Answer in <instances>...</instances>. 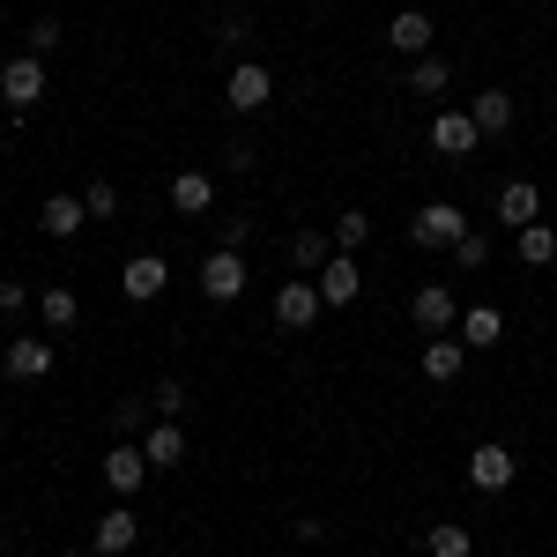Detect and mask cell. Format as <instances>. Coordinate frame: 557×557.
I'll use <instances>...</instances> for the list:
<instances>
[{
    "label": "cell",
    "instance_id": "1",
    "mask_svg": "<svg viewBox=\"0 0 557 557\" xmlns=\"http://www.w3.org/2000/svg\"><path fill=\"white\" fill-rule=\"evenodd\" d=\"M469 238V215L454 209V201H424V209L409 215V246H424V253H454Z\"/></svg>",
    "mask_w": 557,
    "mask_h": 557
},
{
    "label": "cell",
    "instance_id": "2",
    "mask_svg": "<svg viewBox=\"0 0 557 557\" xmlns=\"http://www.w3.org/2000/svg\"><path fill=\"white\" fill-rule=\"evenodd\" d=\"M223 104H231V112H246V120L268 112V104H275V75H268L260 60H238V67L223 75Z\"/></svg>",
    "mask_w": 557,
    "mask_h": 557
},
{
    "label": "cell",
    "instance_id": "3",
    "mask_svg": "<svg viewBox=\"0 0 557 557\" xmlns=\"http://www.w3.org/2000/svg\"><path fill=\"white\" fill-rule=\"evenodd\" d=\"M246 283H253V275H246V253H223V246H215V253L201 260V298L209 305H238Z\"/></svg>",
    "mask_w": 557,
    "mask_h": 557
},
{
    "label": "cell",
    "instance_id": "4",
    "mask_svg": "<svg viewBox=\"0 0 557 557\" xmlns=\"http://www.w3.org/2000/svg\"><path fill=\"white\" fill-rule=\"evenodd\" d=\"M409 320H417L424 335H454V327H461V298H454L446 283H417V298H409Z\"/></svg>",
    "mask_w": 557,
    "mask_h": 557
},
{
    "label": "cell",
    "instance_id": "5",
    "mask_svg": "<svg viewBox=\"0 0 557 557\" xmlns=\"http://www.w3.org/2000/svg\"><path fill=\"white\" fill-rule=\"evenodd\" d=\"M320 312H327V298H320V283H312V275H298V283H283V290H275V327H290V335H305Z\"/></svg>",
    "mask_w": 557,
    "mask_h": 557
},
{
    "label": "cell",
    "instance_id": "6",
    "mask_svg": "<svg viewBox=\"0 0 557 557\" xmlns=\"http://www.w3.org/2000/svg\"><path fill=\"white\" fill-rule=\"evenodd\" d=\"M417 372H424L431 386H454L461 372H469V343H461V335H424V349H417Z\"/></svg>",
    "mask_w": 557,
    "mask_h": 557
},
{
    "label": "cell",
    "instance_id": "7",
    "mask_svg": "<svg viewBox=\"0 0 557 557\" xmlns=\"http://www.w3.org/2000/svg\"><path fill=\"white\" fill-rule=\"evenodd\" d=\"M475 141H483V134H475L469 112H454V104H438V112H431V149H438V157L469 164V157H475Z\"/></svg>",
    "mask_w": 557,
    "mask_h": 557
},
{
    "label": "cell",
    "instance_id": "8",
    "mask_svg": "<svg viewBox=\"0 0 557 557\" xmlns=\"http://www.w3.org/2000/svg\"><path fill=\"white\" fill-rule=\"evenodd\" d=\"M45 97V60L38 52H15L8 67H0V104H15V112H30Z\"/></svg>",
    "mask_w": 557,
    "mask_h": 557
},
{
    "label": "cell",
    "instance_id": "9",
    "mask_svg": "<svg viewBox=\"0 0 557 557\" xmlns=\"http://www.w3.org/2000/svg\"><path fill=\"white\" fill-rule=\"evenodd\" d=\"M120 290H127L134 305H157L164 290H172V260L164 253H134L127 268H120Z\"/></svg>",
    "mask_w": 557,
    "mask_h": 557
},
{
    "label": "cell",
    "instance_id": "10",
    "mask_svg": "<svg viewBox=\"0 0 557 557\" xmlns=\"http://www.w3.org/2000/svg\"><path fill=\"white\" fill-rule=\"evenodd\" d=\"M52 364H60V349H52V343H38V335H15V343L0 349V372H8V380H15V386L45 380Z\"/></svg>",
    "mask_w": 557,
    "mask_h": 557
},
{
    "label": "cell",
    "instance_id": "11",
    "mask_svg": "<svg viewBox=\"0 0 557 557\" xmlns=\"http://www.w3.org/2000/svg\"><path fill=\"white\" fill-rule=\"evenodd\" d=\"M134 543H141V513H134V506L97 513V528H89V550H97V557H127Z\"/></svg>",
    "mask_w": 557,
    "mask_h": 557
},
{
    "label": "cell",
    "instance_id": "12",
    "mask_svg": "<svg viewBox=\"0 0 557 557\" xmlns=\"http://www.w3.org/2000/svg\"><path fill=\"white\" fill-rule=\"evenodd\" d=\"M513 475H520V461H513V446H498V438H483V446L469 454L475 491H513Z\"/></svg>",
    "mask_w": 557,
    "mask_h": 557
},
{
    "label": "cell",
    "instance_id": "13",
    "mask_svg": "<svg viewBox=\"0 0 557 557\" xmlns=\"http://www.w3.org/2000/svg\"><path fill=\"white\" fill-rule=\"evenodd\" d=\"M386 45H394V52H401V60H424L431 45H438V23H431L424 8H401V15H394V23H386Z\"/></svg>",
    "mask_w": 557,
    "mask_h": 557
},
{
    "label": "cell",
    "instance_id": "14",
    "mask_svg": "<svg viewBox=\"0 0 557 557\" xmlns=\"http://www.w3.org/2000/svg\"><path fill=\"white\" fill-rule=\"evenodd\" d=\"M312 283H320V298H327V305H357V298H364V268H357V253H335Z\"/></svg>",
    "mask_w": 557,
    "mask_h": 557
},
{
    "label": "cell",
    "instance_id": "15",
    "mask_svg": "<svg viewBox=\"0 0 557 557\" xmlns=\"http://www.w3.org/2000/svg\"><path fill=\"white\" fill-rule=\"evenodd\" d=\"M141 475H149V454H141L134 438H120V446L104 454V491H120V498H134V491H141Z\"/></svg>",
    "mask_w": 557,
    "mask_h": 557
},
{
    "label": "cell",
    "instance_id": "16",
    "mask_svg": "<svg viewBox=\"0 0 557 557\" xmlns=\"http://www.w3.org/2000/svg\"><path fill=\"white\" fill-rule=\"evenodd\" d=\"M83 223H89L83 194H45V209H38V231H45V238H83Z\"/></svg>",
    "mask_w": 557,
    "mask_h": 557
},
{
    "label": "cell",
    "instance_id": "17",
    "mask_svg": "<svg viewBox=\"0 0 557 557\" xmlns=\"http://www.w3.org/2000/svg\"><path fill=\"white\" fill-rule=\"evenodd\" d=\"M38 320H45V335H75V320H83V298H75L67 283H45V290H38Z\"/></svg>",
    "mask_w": 557,
    "mask_h": 557
},
{
    "label": "cell",
    "instance_id": "18",
    "mask_svg": "<svg viewBox=\"0 0 557 557\" xmlns=\"http://www.w3.org/2000/svg\"><path fill=\"white\" fill-rule=\"evenodd\" d=\"M327 260H335V231H320V223L290 231V268H298V275H320Z\"/></svg>",
    "mask_w": 557,
    "mask_h": 557
},
{
    "label": "cell",
    "instance_id": "19",
    "mask_svg": "<svg viewBox=\"0 0 557 557\" xmlns=\"http://www.w3.org/2000/svg\"><path fill=\"white\" fill-rule=\"evenodd\" d=\"M454 335H461L469 349H498V343H506V312H498V305H469Z\"/></svg>",
    "mask_w": 557,
    "mask_h": 557
},
{
    "label": "cell",
    "instance_id": "20",
    "mask_svg": "<svg viewBox=\"0 0 557 557\" xmlns=\"http://www.w3.org/2000/svg\"><path fill=\"white\" fill-rule=\"evenodd\" d=\"M498 223H543V194H535V186H528V178H506V186H498Z\"/></svg>",
    "mask_w": 557,
    "mask_h": 557
},
{
    "label": "cell",
    "instance_id": "21",
    "mask_svg": "<svg viewBox=\"0 0 557 557\" xmlns=\"http://www.w3.org/2000/svg\"><path fill=\"white\" fill-rule=\"evenodd\" d=\"M141 454H149V469H178V461H186V431H178L172 417L149 424V431H141Z\"/></svg>",
    "mask_w": 557,
    "mask_h": 557
},
{
    "label": "cell",
    "instance_id": "22",
    "mask_svg": "<svg viewBox=\"0 0 557 557\" xmlns=\"http://www.w3.org/2000/svg\"><path fill=\"white\" fill-rule=\"evenodd\" d=\"M172 209L178 215H209L215 209V178L209 172H178L172 178Z\"/></svg>",
    "mask_w": 557,
    "mask_h": 557
},
{
    "label": "cell",
    "instance_id": "23",
    "mask_svg": "<svg viewBox=\"0 0 557 557\" xmlns=\"http://www.w3.org/2000/svg\"><path fill=\"white\" fill-rule=\"evenodd\" d=\"M409 89H417V97H446V89H454V60H446V52L409 60Z\"/></svg>",
    "mask_w": 557,
    "mask_h": 557
},
{
    "label": "cell",
    "instance_id": "24",
    "mask_svg": "<svg viewBox=\"0 0 557 557\" xmlns=\"http://www.w3.org/2000/svg\"><path fill=\"white\" fill-rule=\"evenodd\" d=\"M513 253L528 260V268H550V260H557V223H520V231H513Z\"/></svg>",
    "mask_w": 557,
    "mask_h": 557
},
{
    "label": "cell",
    "instance_id": "25",
    "mask_svg": "<svg viewBox=\"0 0 557 557\" xmlns=\"http://www.w3.org/2000/svg\"><path fill=\"white\" fill-rule=\"evenodd\" d=\"M469 120H475L483 141H491V134H506V127H513V97H506V89H483V97L469 104Z\"/></svg>",
    "mask_w": 557,
    "mask_h": 557
},
{
    "label": "cell",
    "instance_id": "26",
    "mask_svg": "<svg viewBox=\"0 0 557 557\" xmlns=\"http://www.w3.org/2000/svg\"><path fill=\"white\" fill-rule=\"evenodd\" d=\"M424 550H431V557H475V535L461 528V520H431Z\"/></svg>",
    "mask_w": 557,
    "mask_h": 557
},
{
    "label": "cell",
    "instance_id": "27",
    "mask_svg": "<svg viewBox=\"0 0 557 557\" xmlns=\"http://www.w3.org/2000/svg\"><path fill=\"white\" fill-rule=\"evenodd\" d=\"M327 231H335V253H364V246H372V215L364 209H343Z\"/></svg>",
    "mask_w": 557,
    "mask_h": 557
},
{
    "label": "cell",
    "instance_id": "28",
    "mask_svg": "<svg viewBox=\"0 0 557 557\" xmlns=\"http://www.w3.org/2000/svg\"><path fill=\"white\" fill-rule=\"evenodd\" d=\"M149 417H157V409H149V394H127V401H112V431H120V438H134V431L149 424Z\"/></svg>",
    "mask_w": 557,
    "mask_h": 557
},
{
    "label": "cell",
    "instance_id": "29",
    "mask_svg": "<svg viewBox=\"0 0 557 557\" xmlns=\"http://www.w3.org/2000/svg\"><path fill=\"white\" fill-rule=\"evenodd\" d=\"M454 268H461V275H483V268H491V238H483L475 223H469V238L454 246Z\"/></svg>",
    "mask_w": 557,
    "mask_h": 557
},
{
    "label": "cell",
    "instance_id": "30",
    "mask_svg": "<svg viewBox=\"0 0 557 557\" xmlns=\"http://www.w3.org/2000/svg\"><path fill=\"white\" fill-rule=\"evenodd\" d=\"M149 409L178 424V417H186V380H157V386H149Z\"/></svg>",
    "mask_w": 557,
    "mask_h": 557
},
{
    "label": "cell",
    "instance_id": "31",
    "mask_svg": "<svg viewBox=\"0 0 557 557\" xmlns=\"http://www.w3.org/2000/svg\"><path fill=\"white\" fill-rule=\"evenodd\" d=\"M83 209L97 215V223H104V215H120V186H112V178H89V186H83Z\"/></svg>",
    "mask_w": 557,
    "mask_h": 557
},
{
    "label": "cell",
    "instance_id": "32",
    "mask_svg": "<svg viewBox=\"0 0 557 557\" xmlns=\"http://www.w3.org/2000/svg\"><path fill=\"white\" fill-rule=\"evenodd\" d=\"M246 238H253V215H223V223H215V246H223V253H246Z\"/></svg>",
    "mask_w": 557,
    "mask_h": 557
},
{
    "label": "cell",
    "instance_id": "33",
    "mask_svg": "<svg viewBox=\"0 0 557 557\" xmlns=\"http://www.w3.org/2000/svg\"><path fill=\"white\" fill-rule=\"evenodd\" d=\"M52 45H60V23H52V15H38V23H30V45H23V52H52Z\"/></svg>",
    "mask_w": 557,
    "mask_h": 557
},
{
    "label": "cell",
    "instance_id": "34",
    "mask_svg": "<svg viewBox=\"0 0 557 557\" xmlns=\"http://www.w3.org/2000/svg\"><path fill=\"white\" fill-rule=\"evenodd\" d=\"M223 164H231V172H253V164H260L253 141H231V149H223Z\"/></svg>",
    "mask_w": 557,
    "mask_h": 557
},
{
    "label": "cell",
    "instance_id": "35",
    "mask_svg": "<svg viewBox=\"0 0 557 557\" xmlns=\"http://www.w3.org/2000/svg\"><path fill=\"white\" fill-rule=\"evenodd\" d=\"M215 38H223V45H246V38H253V23H246V15H223V30H215Z\"/></svg>",
    "mask_w": 557,
    "mask_h": 557
},
{
    "label": "cell",
    "instance_id": "36",
    "mask_svg": "<svg viewBox=\"0 0 557 557\" xmlns=\"http://www.w3.org/2000/svg\"><path fill=\"white\" fill-rule=\"evenodd\" d=\"M23 312V283H0V320H15Z\"/></svg>",
    "mask_w": 557,
    "mask_h": 557
},
{
    "label": "cell",
    "instance_id": "37",
    "mask_svg": "<svg viewBox=\"0 0 557 557\" xmlns=\"http://www.w3.org/2000/svg\"><path fill=\"white\" fill-rule=\"evenodd\" d=\"M67 557H97V550H67Z\"/></svg>",
    "mask_w": 557,
    "mask_h": 557
},
{
    "label": "cell",
    "instance_id": "38",
    "mask_svg": "<svg viewBox=\"0 0 557 557\" xmlns=\"http://www.w3.org/2000/svg\"><path fill=\"white\" fill-rule=\"evenodd\" d=\"M0 8H8V0H0Z\"/></svg>",
    "mask_w": 557,
    "mask_h": 557
}]
</instances>
